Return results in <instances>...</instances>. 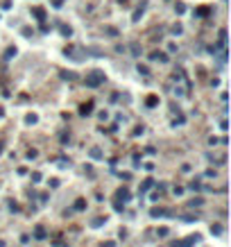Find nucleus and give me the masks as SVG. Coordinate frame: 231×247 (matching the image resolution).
Returning <instances> with one entry per match:
<instances>
[{
	"mask_svg": "<svg viewBox=\"0 0 231 247\" xmlns=\"http://www.w3.org/2000/svg\"><path fill=\"white\" fill-rule=\"evenodd\" d=\"M220 45H227V30H220Z\"/></svg>",
	"mask_w": 231,
	"mask_h": 247,
	"instance_id": "obj_3",
	"label": "nucleus"
},
{
	"mask_svg": "<svg viewBox=\"0 0 231 247\" xmlns=\"http://www.w3.org/2000/svg\"><path fill=\"white\" fill-rule=\"evenodd\" d=\"M75 208H84V199H77V202H75Z\"/></svg>",
	"mask_w": 231,
	"mask_h": 247,
	"instance_id": "obj_5",
	"label": "nucleus"
},
{
	"mask_svg": "<svg viewBox=\"0 0 231 247\" xmlns=\"http://www.w3.org/2000/svg\"><path fill=\"white\" fill-rule=\"evenodd\" d=\"M150 59H159V61H166L168 57L163 54V52H152V54H150Z\"/></svg>",
	"mask_w": 231,
	"mask_h": 247,
	"instance_id": "obj_2",
	"label": "nucleus"
},
{
	"mask_svg": "<svg viewBox=\"0 0 231 247\" xmlns=\"http://www.w3.org/2000/svg\"><path fill=\"white\" fill-rule=\"evenodd\" d=\"M32 12H34V16H36V18H43V16H45V12H43V9H38V7H34Z\"/></svg>",
	"mask_w": 231,
	"mask_h": 247,
	"instance_id": "obj_4",
	"label": "nucleus"
},
{
	"mask_svg": "<svg viewBox=\"0 0 231 247\" xmlns=\"http://www.w3.org/2000/svg\"><path fill=\"white\" fill-rule=\"evenodd\" d=\"M104 80H107V77H104L102 70H93L89 77H86V84H89V86H98V84H102Z\"/></svg>",
	"mask_w": 231,
	"mask_h": 247,
	"instance_id": "obj_1",
	"label": "nucleus"
}]
</instances>
